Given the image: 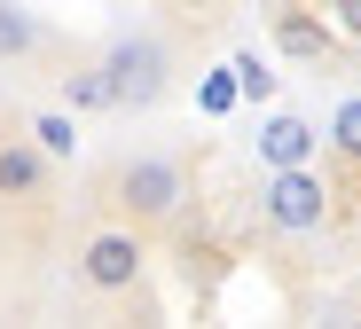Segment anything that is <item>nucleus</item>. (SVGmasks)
<instances>
[{"label":"nucleus","instance_id":"obj_7","mask_svg":"<svg viewBox=\"0 0 361 329\" xmlns=\"http://www.w3.org/2000/svg\"><path fill=\"white\" fill-rule=\"evenodd\" d=\"M314 142H322L314 125L298 118V110H283V118L259 125V165H267V173H275V165H314Z\"/></svg>","mask_w":361,"mask_h":329},{"label":"nucleus","instance_id":"obj_3","mask_svg":"<svg viewBox=\"0 0 361 329\" xmlns=\"http://www.w3.org/2000/svg\"><path fill=\"white\" fill-rule=\"evenodd\" d=\"M79 283L94 290V298H118V290H134L142 275H149V228H134V220H110V228H94L87 243H79Z\"/></svg>","mask_w":361,"mask_h":329},{"label":"nucleus","instance_id":"obj_4","mask_svg":"<svg viewBox=\"0 0 361 329\" xmlns=\"http://www.w3.org/2000/svg\"><path fill=\"white\" fill-rule=\"evenodd\" d=\"M259 212H267L275 235H314L330 220V188H322L314 165H275L267 188H259Z\"/></svg>","mask_w":361,"mask_h":329},{"label":"nucleus","instance_id":"obj_2","mask_svg":"<svg viewBox=\"0 0 361 329\" xmlns=\"http://www.w3.org/2000/svg\"><path fill=\"white\" fill-rule=\"evenodd\" d=\"M94 63H102V79H110V102H118V110H149V102H165V87H173V47H165L157 32H126V39H110Z\"/></svg>","mask_w":361,"mask_h":329},{"label":"nucleus","instance_id":"obj_13","mask_svg":"<svg viewBox=\"0 0 361 329\" xmlns=\"http://www.w3.org/2000/svg\"><path fill=\"white\" fill-rule=\"evenodd\" d=\"M330 24H338V39H361V0H330Z\"/></svg>","mask_w":361,"mask_h":329},{"label":"nucleus","instance_id":"obj_1","mask_svg":"<svg viewBox=\"0 0 361 329\" xmlns=\"http://www.w3.org/2000/svg\"><path fill=\"white\" fill-rule=\"evenodd\" d=\"M110 204L134 228H165V220H180V204H189V173H180V157L142 149V157H126L110 173Z\"/></svg>","mask_w":361,"mask_h":329},{"label":"nucleus","instance_id":"obj_12","mask_svg":"<svg viewBox=\"0 0 361 329\" xmlns=\"http://www.w3.org/2000/svg\"><path fill=\"white\" fill-rule=\"evenodd\" d=\"M228 71H235V94H252V102H259V94L275 87V71H267V63H259V55H235V63H228Z\"/></svg>","mask_w":361,"mask_h":329},{"label":"nucleus","instance_id":"obj_9","mask_svg":"<svg viewBox=\"0 0 361 329\" xmlns=\"http://www.w3.org/2000/svg\"><path fill=\"white\" fill-rule=\"evenodd\" d=\"M63 110H118V102H110V79H102V63H79V71L63 79Z\"/></svg>","mask_w":361,"mask_h":329},{"label":"nucleus","instance_id":"obj_11","mask_svg":"<svg viewBox=\"0 0 361 329\" xmlns=\"http://www.w3.org/2000/svg\"><path fill=\"white\" fill-rule=\"evenodd\" d=\"M330 149H338L345 165H361V94L338 102V118H330Z\"/></svg>","mask_w":361,"mask_h":329},{"label":"nucleus","instance_id":"obj_5","mask_svg":"<svg viewBox=\"0 0 361 329\" xmlns=\"http://www.w3.org/2000/svg\"><path fill=\"white\" fill-rule=\"evenodd\" d=\"M55 188V157L32 134H0V204H39Z\"/></svg>","mask_w":361,"mask_h":329},{"label":"nucleus","instance_id":"obj_10","mask_svg":"<svg viewBox=\"0 0 361 329\" xmlns=\"http://www.w3.org/2000/svg\"><path fill=\"white\" fill-rule=\"evenodd\" d=\"M32 142H39L55 165H63V157L79 149V125H71V110H39V118H32Z\"/></svg>","mask_w":361,"mask_h":329},{"label":"nucleus","instance_id":"obj_8","mask_svg":"<svg viewBox=\"0 0 361 329\" xmlns=\"http://www.w3.org/2000/svg\"><path fill=\"white\" fill-rule=\"evenodd\" d=\"M47 47V24L24 8V0H0V63H32Z\"/></svg>","mask_w":361,"mask_h":329},{"label":"nucleus","instance_id":"obj_6","mask_svg":"<svg viewBox=\"0 0 361 329\" xmlns=\"http://www.w3.org/2000/svg\"><path fill=\"white\" fill-rule=\"evenodd\" d=\"M330 47H338V24H330V16H314V8H283V16H275V55L322 63Z\"/></svg>","mask_w":361,"mask_h":329}]
</instances>
